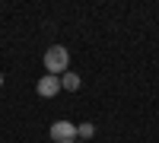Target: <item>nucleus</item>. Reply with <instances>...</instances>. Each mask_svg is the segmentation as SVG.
Returning <instances> with one entry per match:
<instances>
[{
	"label": "nucleus",
	"mask_w": 159,
	"mask_h": 143,
	"mask_svg": "<svg viewBox=\"0 0 159 143\" xmlns=\"http://www.w3.org/2000/svg\"><path fill=\"white\" fill-rule=\"evenodd\" d=\"M35 92L42 96V99H54L57 92H61V76H42V80H38V86H35Z\"/></svg>",
	"instance_id": "nucleus-3"
},
{
	"label": "nucleus",
	"mask_w": 159,
	"mask_h": 143,
	"mask_svg": "<svg viewBox=\"0 0 159 143\" xmlns=\"http://www.w3.org/2000/svg\"><path fill=\"white\" fill-rule=\"evenodd\" d=\"M67 67H70V51L64 45H51L45 51V70L51 76H57V73H67Z\"/></svg>",
	"instance_id": "nucleus-1"
},
{
	"label": "nucleus",
	"mask_w": 159,
	"mask_h": 143,
	"mask_svg": "<svg viewBox=\"0 0 159 143\" xmlns=\"http://www.w3.org/2000/svg\"><path fill=\"white\" fill-rule=\"evenodd\" d=\"M48 134H51V140H54V143H73V140H76V124L61 118V121L51 124V131H48Z\"/></svg>",
	"instance_id": "nucleus-2"
},
{
	"label": "nucleus",
	"mask_w": 159,
	"mask_h": 143,
	"mask_svg": "<svg viewBox=\"0 0 159 143\" xmlns=\"http://www.w3.org/2000/svg\"><path fill=\"white\" fill-rule=\"evenodd\" d=\"M92 134H96V124H89V121H83V124H76V137H80V143H86Z\"/></svg>",
	"instance_id": "nucleus-5"
},
{
	"label": "nucleus",
	"mask_w": 159,
	"mask_h": 143,
	"mask_svg": "<svg viewBox=\"0 0 159 143\" xmlns=\"http://www.w3.org/2000/svg\"><path fill=\"white\" fill-rule=\"evenodd\" d=\"M73 143H80V140H73Z\"/></svg>",
	"instance_id": "nucleus-6"
},
{
	"label": "nucleus",
	"mask_w": 159,
	"mask_h": 143,
	"mask_svg": "<svg viewBox=\"0 0 159 143\" xmlns=\"http://www.w3.org/2000/svg\"><path fill=\"white\" fill-rule=\"evenodd\" d=\"M80 86H83V80H80L76 73H70V70H67V73H61V89H67V92H76Z\"/></svg>",
	"instance_id": "nucleus-4"
}]
</instances>
